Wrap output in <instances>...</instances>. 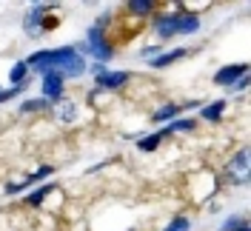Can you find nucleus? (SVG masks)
I'll use <instances>...</instances> for the list:
<instances>
[{
	"instance_id": "obj_19",
	"label": "nucleus",
	"mask_w": 251,
	"mask_h": 231,
	"mask_svg": "<svg viewBox=\"0 0 251 231\" xmlns=\"http://www.w3.org/2000/svg\"><path fill=\"white\" fill-rule=\"evenodd\" d=\"M51 103L43 100V97H31V100H23L20 103V114H40V111H49Z\"/></svg>"
},
{
	"instance_id": "obj_7",
	"label": "nucleus",
	"mask_w": 251,
	"mask_h": 231,
	"mask_svg": "<svg viewBox=\"0 0 251 231\" xmlns=\"http://www.w3.org/2000/svg\"><path fill=\"white\" fill-rule=\"evenodd\" d=\"M174 15H177V37H191V34H197V31L203 29L200 12H194L188 6H177Z\"/></svg>"
},
{
	"instance_id": "obj_16",
	"label": "nucleus",
	"mask_w": 251,
	"mask_h": 231,
	"mask_svg": "<svg viewBox=\"0 0 251 231\" xmlns=\"http://www.w3.org/2000/svg\"><path fill=\"white\" fill-rule=\"evenodd\" d=\"M180 111H183V108H180V103H160V106L151 111V117H149V120H151L154 126L172 123L174 117H180Z\"/></svg>"
},
{
	"instance_id": "obj_2",
	"label": "nucleus",
	"mask_w": 251,
	"mask_h": 231,
	"mask_svg": "<svg viewBox=\"0 0 251 231\" xmlns=\"http://www.w3.org/2000/svg\"><path fill=\"white\" fill-rule=\"evenodd\" d=\"M80 57H89L92 63H111L114 60V54H117V49H114V40H111L106 29H100V26H89L86 34H83V40L75 43Z\"/></svg>"
},
{
	"instance_id": "obj_14",
	"label": "nucleus",
	"mask_w": 251,
	"mask_h": 231,
	"mask_svg": "<svg viewBox=\"0 0 251 231\" xmlns=\"http://www.w3.org/2000/svg\"><path fill=\"white\" fill-rule=\"evenodd\" d=\"M57 188H60L57 183H43V185H37V188H34L31 194H26L23 205H29V208H40V205H43V203H46L49 197H51V194L57 191Z\"/></svg>"
},
{
	"instance_id": "obj_21",
	"label": "nucleus",
	"mask_w": 251,
	"mask_h": 231,
	"mask_svg": "<svg viewBox=\"0 0 251 231\" xmlns=\"http://www.w3.org/2000/svg\"><path fill=\"white\" fill-rule=\"evenodd\" d=\"M160 231H191V217L188 214H172L169 223H166Z\"/></svg>"
},
{
	"instance_id": "obj_8",
	"label": "nucleus",
	"mask_w": 251,
	"mask_h": 231,
	"mask_svg": "<svg viewBox=\"0 0 251 231\" xmlns=\"http://www.w3.org/2000/svg\"><path fill=\"white\" fill-rule=\"evenodd\" d=\"M151 31L160 43H169L172 37H177V15L172 12H154L151 17Z\"/></svg>"
},
{
	"instance_id": "obj_13",
	"label": "nucleus",
	"mask_w": 251,
	"mask_h": 231,
	"mask_svg": "<svg viewBox=\"0 0 251 231\" xmlns=\"http://www.w3.org/2000/svg\"><path fill=\"white\" fill-rule=\"evenodd\" d=\"M123 12L128 17H137V20H151L157 12V3L154 0H128L123 6Z\"/></svg>"
},
{
	"instance_id": "obj_12",
	"label": "nucleus",
	"mask_w": 251,
	"mask_h": 231,
	"mask_svg": "<svg viewBox=\"0 0 251 231\" xmlns=\"http://www.w3.org/2000/svg\"><path fill=\"white\" fill-rule=\"evenodd\" d=\"M197 111H200V120H205V123H223V114L228 111V100H226V97H220V100L203 103Z\"/></svg>"
},
{
	"instance_id": "obj_1",
	"label": "nucleus",
	"mask_w": 251,
	"mask_h": 231,
	"mask_svg": "<svg viewBox=\"0 0 251 231\" xmlns=\"http://www.w3.org/2000/svg\"><path fill=\"white\" fill-rule=\"evenodd\" d=\"M26 66H29V72H37V75L57 72L66 83L69 80H80V77H86V72H89V60L77 54L75 43L54 46V49H40V51H34V54L26 57Z\"/></svg>"
},
{
	"instance_id": "obj_23",
	"label": "nucleus",
	"mask_w": 251,
	"mask_h": 231,
	"mask_svg": "<svg viewBox=\"0 0 251 231\" xmlns=\"http://www.w3.org/2000/svg\"><path fill=\"white\" fill-rule=\"evenodd\" d=\"M246 223H249V220H246L243 214H228L226 220H223V226H220V231H237L240 226H246Z\"/></svg>"
},
{
	"instance_id": "obj_24",
	"label": "nucleus",
	"mask_w": 251,
	"mask_h": 231,
	"mask_svg": "<svg viewBox=\"0 0 251 231\" xmlns=\"http://www.w3.org/2000/svg\"><path fill=\"white\" fill-rule=\"evenodd\" d=\"M246 89H249V75H246V77H240V80H237L234 86H231V92H237V94H240V92H246Z\"/></svg>"
},
{
	"instance_id": "obj_6",
	"label": "nucleus",
	"mask_w": 251,
	"mask_h": 231,
	"mask_svg": "<svg viewBox=\"0 0 251 231\" xmlns=\"http://www.w3.org/2000/svg\"><path fill=\"white\" fill-rule=\"evenodd\" d=\"M131 80H134V75L128 69H106V72L94 75V86L100 92H117V89H126Z\"/></svg>"
},
{
	"instance_id": "obj_9",
	"label": "nucleus",
	"mask_w": 251,
	"mask_h": 231,
	"mask_svg": "<svg viewBox=\"0 0 251 231\" xmlns=\"http://www.w3.org/2000/svg\"><path fill=\"white\" fill-rule=\"evenodd\" d=\"M249 75V63H228V66H220L214 72V86L220 89H231L240 77Z\"/></svg>"
},
{
	"instance_id": "obj_3",
	"label": "nucleus",
	"mask_w": 251,
	"mask_h": 231,
	"mask_svg": "<svg viewBox=\"0 0 251 231\" xmlns=\"http://www.w3.org/2000/svg\"><path fill=\"white\" fill-rule=\"evenodd\" d=\"M223 180L231 188H243L249 183V146H240L223 166Z\"/></svg>"
},
{
	"instance_id": "obj_4",
	"label": "nucleus",
	"mask_w": 251,
	"mask_h": 231,
	"mask_svg": "<svg viewBox=\"0 0 251 231\" xmlns=\"http://www.w3.org/2000/svg\"><path fill=\"white\" fill-rule=\"evenodd\" d=\"M57 6H49V3H34L29 6V12L23 15V29L29 31V37H40V34H46L54 23L49 20V15L54 12Z\"/></svg>"
},
{
	"instance_id": "obj_15",
	"label": "nucleus",
	"mask_w": 251,
	"mask_h": 231,
	"mask_svg": "<svg viewBox=\"0 0 251 231\" xmlns=\"http://www.w3.org/2000/svg\"><path fill=\"white\" fill-rule=\"evenodd\" d=\"M29 66H26V60H15L12 63V69H9V86L12 89H26L29 86Z\"/></svg>"
},
{
	"instance_id": "obj_22",
	"label": "nucleus",
	"mask_w": 251,
	"mask_h": 231,
	"mask_svg": "<svg viewBox=\"0 0 251 231\" xmlns=\"http://www.w3.org/2000/svg\"><path fill=\"white\" fill-rule=\"evenodd\" d=\"M54 171H57V169H54L51 163H43V166H37L34 171H29V177H31V183H40V180H46V177H51Z\"/></svg>"
},
{
	"instance_id": "obj_20",
	"label": "nucleus",
	"mask_w": 251,
	"mask_h": 231,
	"mask_svg": "<svg viewBox=\"0 0 251 231\" xmlns=\"http://www.w3.org/2000/svg\"><path fill=\"white\" fill-rule=\"evenodd\" d=\"M29 185H31V177L29 174H20L17 180H9V183L3 185V194H6V197H15V194H20V191H26Z\"/></svg>"
},
{
	"instance_id": "obj_17",
	"label": "nucleus",
	"mask_w": 251,
	"mask_h": 231,
	"mask_svg": "<svg viewBox=\"0 0 251 231\" xmlns=\"http://www.w3.org/2000/svg\"><path fill=\"white\" fill-rule=\"evenodd\" d=\"M197 128V120L194 117H174L172 123L163 126V134L166 137H172V134H191Z\"/></svg>"
},
{
	"instance_id": "obj_10",
	"label": "nucleus",
	"mask_w": 251,
	"mask_h": 231,
	"mask_svg": "<svg viewBox=\"0 0 251 231\" xmlns=\"http://www.w3.org/2000/svg\"><path fill=\"white\" fill-rule=\"evenodd\" d=\"M40 92H43V100L54 103L66 94V80H63L57 72H43L40 75Z\"/></svg>"
},
{
	"instance_id": "obj_18",
	"label": "nucleus",
	"mask_w": 251,
	"mask_h": 231,
	"mask_svg": "<svg viewBox=\"0 0 251 231\" xmlns=\"http://www.w3.org/2000/svg\"><path fill=\"white\" fill-rule=\"evenodd\" d=\"M163 143H166V134H163V128H154L151 134H146V137L137 140V146H134V149H137L140 154H151V152H157Z\"/></svg>"
},
{
	"instance_id": "obj_25",
	"label": "nucleus",
	"mask_w": 251,
	"mask_h": 231,
	"mask_svg": "<svg viewBox=\"0 0 251 231\" xmlns=\"http://www.w3.org/2000/svg\"><path fill=\"white\" fill-rule=\"evenodd\" d=\"M237 231H251V226H249V223H246V226H240V229H237Z\"/></svg>"
},
{
	"instance_id": "obj_11",
	"label": "nucleus",
	"mask_w": 251,
	"mask_h": 231,
	"mask_svg": "<svg viewBox=\"0 0 251 231\" xmlns=\"http://www.w3.org/2000/svg\"><path fill=\"white\" fill-rule=\"evenodd\" d=\"M188 54H191V49L177 46V49H169V51H160L157 57H151V60H146V63H149V69H169V66H174V63L186 60Z\"/></svg>"
},
{
	"instance_id": "obj_5",
	"label": "nucleus",
	"mask_w": 251,
	"mask_h": 231,
	"mask_svg": "<svg viewBox=\"0 0 251 231\" xmlns=\"http://www.w3.org/2000/svg\"><path fill=\"white\" fill-rule=\"evenodd\" d=\"M49 111H51V117H54V123L57 126H75L80 120V100L69 97V94H63L60 100L51 103Z\"/></svg>"
}]
</instances>
